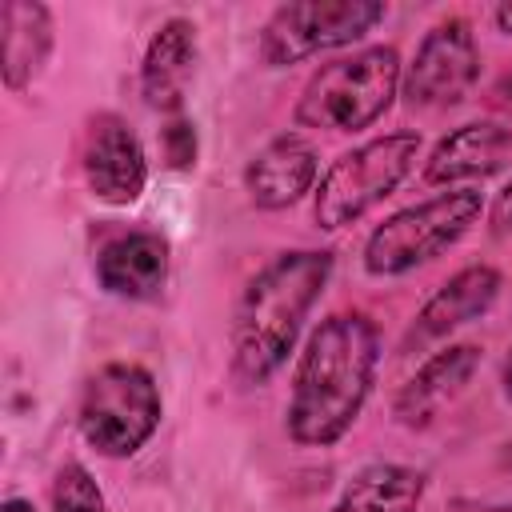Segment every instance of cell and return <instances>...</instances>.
I'll use <instances>...</instances> for the list:
<instances>
[{"label": "cell", "instance_id": "cell-1", "mask_svg": "<svg viewBox=\"0 0 512 512\" xmlns=\"http://www.w3.org/2000/svg\"><path fill=\"white\" fill-rule=\"evenodd\" d=\"M380 364V332L364 312H332L308 336L284 412V428L300 448H328L360 420Z\"/></svg>", "mask_w": 512, "mask_h": 512}, {"label": "cell", "instance_id": "cell-2", "mask_svg": "<svg viewBox=\"0 0 512 512\" xmlns=\"http://www.w3.org/2000/svg\"><path fill=\"white\" fill-rule=\"evenodd\" d=\"M332 276V252L292 248L272 256L240 292L232 308V376L240 384H268L320 300Z\"/></svg>", "mask_w": 512, "mask_h": 512}, {"label": "cell", "instance_id": "cell-3", "mask_svg": "<svg viewBox=\"0 0 512 512\" xmlns=\"http://www.w3.org/2000/svg\"><path fill=\"white\" fill-rule=\"evenodd\" d=\"M400 80L404 64L392 44H372L320 64L296 100V124L324 132H364L392 108Z\"/></svg>", "mask_w": 512, "mask_h": 512}, {"label": "cell", "instance_id": "cell-4", "mask_svg": "<svg viewBox=\"0 0 512 512\" xmlns=\"http://www.w3.org/2000/svg\"><path fill=\"white\" fill-rule=\"evenodd\" d=\"M484 196L476 188H448L420 204H408L392 212L384 224H376L364 240V272L368 276H404L436 256H444L452 244L468 236V228L480 220Z\"/></svg>", "mask_w": 512, "mask_h": 512}, {"label": "cell", "instance_id": "cell-5", "mask_svg": "<svg viewBox=\"0 0 512 512\" xmlns=\"http://www.w3.org/2000/svg\"><path fill=\"white\" fill-rule=\"evenodd\" d=\"M416 160H420L416 132H388V136L364 140L352 152L336 156L312 192L316 224L324 232H340L356 224L412 176Z\"/></svg>", "mask_w": 512, "mask_h": 512}, {"label": "cell", "instance_id": "cell-6", "mask_svg": "<svg viewBox=\"0 0 512 512\" xmlns=\"http://www.w3.org/2000/svg\"><path fill=\"white\" fill-rule=\"evenodd\" d=\"M160 416H164V404L152 372L128 360L104 364L84 384L80 408H76L80 436L88 440V448H96L108 460L136 456L160 428Z\"/></svg>", "mask_w": 512, "mask_h": 512}, {"label": "cell", "instance_id": "cell-7", "mask_svg": "<svg viewBox=\"0 0 512 512\" xmlns=\"http://www.w3.org/2000/svg\"><path fill=\"white\" fill-rule=\"evenodd\" d=\"M388 8L380 0H300V4H280L264 28H260V60L268 68H288L300 64L316 52L344 48L360 36H368Z\"/></svg>", "mask_w": 512, "mask_h": 512}, {"label": "cell", "instance_id": "cell-8", "mask_svg": "<svg viewBox=\"0 0 512 512\" xmlns=\"http://www.w3.org/2000/svg\"><path fill=\"white\" fill-rule=\"evenodd\" d=\"M480 80V48L472 24L464 16H448L432 24L404 68L400 92L416 108H452L460 104Z\"/></svg>", "mask_w": 512, "mask_h": 512}, {"label": "cell", "instance_id": "cell-9", "mask_svg": "<svg viewBox=\"0 0 512 512\" xmlns=\"http://www.w3.org/2000/svg\"><path fill=\"white\" fill-rule=\"evenodd\" d=\"M84 180H88L92 196L112 204V208L136 204L144 184H148L144 144L112 112H104V116H96L88 124V136H84Z\"/></svg>", "mask_w": 512, "mask_h": 512}, {"label": "cell", "instance_id": "cell-10", "mask_svg": "<svg viewBox=\"0 0 512 512\" xmlns=\"http://www.w3.org/2000/svg\"><path fill=\"white\" fill-rule=\"evenodd\" d=\"M480 344H448L440 352H432L396 392L392 400V416L404 428H424L432 424L452 400L464 396V388L472 384V376L480 372Z\"/></svg>", "mask_w": 512, "mask_h": 512}, {"label": "cell", "instance_id": "cell-11", "mask_svg": "<svg viewBox=\"0 0 512 512\" xmlns=\"http://www.w3.org/2000/svg\"><path fill=\"white\" fill-rule=\"evenodd\" d=\"M496 296H500V272L492 264H468V268L452 272L416 312V320L404 336V348H424V344L452 336L456 328L480 320L496 304Z\"/></svg>", "mask_w": 512, "mask_h": 512}, {"label": "cell", "instance_id": "cell-12", "mask_svg": "<svg viewBox=\"0 0 512 512\" xmlns=\"http://www.w3.org/2000/svg\"><path fill=\"white\" fill-rule=\"evenodd\" d=\"M316 148L308 136L300 132H280L272 136L244 168V192L256 208L264 212H280L292 208L304 192H312L316 184Z\"/></svg>", "mask_w": 512, "mask_h": 512}, {"label": "cell", "instance_id": "cell-13", "mask_svg": "<svg viewBox=\"0 0 512 512\" xmlns=\"http://www.w3.org/2000/svg\"><path fill=\"white\" fill-rule=\"evenodd\" d=\"M512 156V128L504 120H472L436 140L424 160V184H464L484 180Z\"/></svg>", "mask_w": 512, "mask_h": 512}, {"label": "cell", "instance_id": "cell-14", "mask_svg": "<svg viewBox=\"0 0 512 512\" xmlns=\"http://www.w3.org/2000/svg\"><path fill=\"white\" fill-rule=\"evenodd\" d=\"M96 280L108 296L152 300L168 280V240L160 232H120L96 252Z\"/></svg>", "mask_w": 512, "mask_h": 512}, {"label": "cell", "instance_id": "cell-15", "mask_svg": "<svg viewBox=\"0 0 512 512\" xmlns=\"http://www.w3.org/2000/svg\"><path fill=\"white\" fill-rule=\"evenodd\" d=\"M196 72V24L184 16L164 20L140 60V92L156 112L176 116L188 92V80Z\"/></svg>", "mask_w": 512, "mask_h": 512}, {"label": "cell", "instance_id": "cell-16", "mask_svg": "<svg viewBox=\"0 0 512 512\" xmlns=\"http://www.w3.org/2000/svg\"><path fill=\"white\" fill-rule=\"evenodd\" d=\"M52 56V12L36 0L0 4V72L8 92H24Z\"/></svg>", "mask_w": 512, "mask_h": 512}, {"label": "cell", "instance_id": "cell-17", "mask_svg": "<svg viewBox=\"0 0 512 512\" xmlns=\"http://www.w3.org/2000/svg\"><path fill=\"white\" fill-rule=\"evenodd\" d=\"M424 488L428 480L420 468L368 464L348 480L332 512H416V504L424 500Z\"/></svg>", "mask_w": 512, "mask_h": 512}, {"label": "cell", "instance_id": "cell-18", "mask_svg": "<svg viewBox=\"0 0 512 512\" xmlns=\"http://www.w3.org/2000/svg\"><path fill=\"white\" fill-rule=\"evenodd\" d=\"M52 512H104V492L84 464H64L52 480Z\"/></svg>", "mask_w": 512, "mask_h": 512}, {"label": "cell", "instance_id": "cell-19", "mask_svg": "<svg viewBox=\"0 0 512 512\" xmlns=\"http://www.w3.org/2000/svg\"><path fill=\"white\" fill-rule=\"evenodd\" d=\"M160 148H164V164L168 168H176V172L192 168L196 164V124L184 112L168 116V124L160 128Z\"/></svg>", "mask_w": 512, "mask_h": 512}, {"label": "cell", "instance_id": "cell-20", "mask_svg": "<svg viewBox=\"0 0 512 512\" xmlns=\"http://www.w3.org/2000/svg\"><path fill=\"white\" fill-rule=\"evenodd\" d=\"M488 224H492V232H496V236H508V232H512V180L496 192L492 212H488Z\"/></svg>", "mask_w": 512, "mask_h": 512}, {"label": "cell", "instance_id": "cell-21", "mask_svg": "<svg viewBox=\"0 0 512 512\" xmlns=\"http://www.w3.org/2000/svg\"><path fill=\"white\" fill-rule=\"evenodd\" d=\"M492 16H496V28H500L504 36H512V4H500Z\"/></svg>", "mask_w": 512, "mask_h": 512}, {"label": "cell", "instance_id": "cell-22", "mask_svg": "<svg viewBox=\"0 0 512 512\" xmlns=\"http://www.w3.org/2000/svg\"><path fill=\"white\" fill-rule=\"evenodd\" d=\"M500 384H504V400L512 404V348H508V356H504V372H500Z\"/></svg>", "mask_w": 512, "mask_h": 512}, {"label": "cell", "instance_id": "cell-23", "mask_svg": "<svg viewBox=\"0 0 512 512\" xmlns=\"http://www.w3.org/2000/svg\"><path fill=\"white\" fill-rule=\"evenodd\" d=\"M4 512H36L28 500H20V496H12V500H4Z\"/></svg>", "mask_w": 512, "mask_h": 512}]
</instances>
